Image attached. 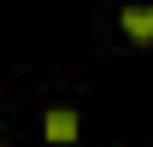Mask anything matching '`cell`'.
<instances>
[{"label": "cell", "instance_id": "6da1fadb", "mask_svg": "<svg viewBox=\"0 0 153 147\" xmlns=\"http://www.w3.org/2000/svg\"><path fill=\"white\" fill-rule=\"evenodd\" d=\"M41 129H47V141H76V129H82V118H76L71 106H47Z\"/></svg>", "mask_w": 153, "mask_h": 147}, {"label": "cell", "instance_id": "7a4b0ae2", "mask_svg": "<svg viewBox=\"0 0 153 147\" xmlns=\"http://www.w3.org/2000/svg\"><path fill=\"white\" fill-rule=\"evenodd\" d=\"M124 36H130V41H153V0L124 6Z\"/></svg>", "mask_w": 153, "mask_h": 147}]
</instances>
